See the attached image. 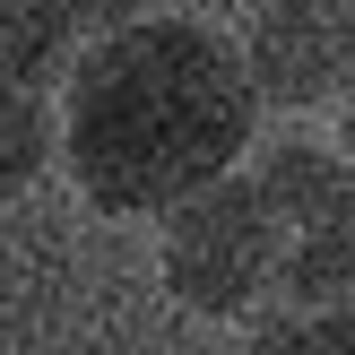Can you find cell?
Returning <instances> with one entry per match:
<instances>
[{
    "label": "cell",
    "instance_id": "1",
    "mask_svg": "<svg viewBox=\"0 0 355 355\" xmlns=\"http://www.w3.org/2000/svg\"><path fill=\"white\" fill-rule=\"evenodd\" d=\"M61 173L96 217H156L191 182L243 165L260 139V96L234 35L148 9L96 35L52 87Z\"/></svg>",
    "mask_w": 355,
    "mask_h": 355
},
{
    "label": "cell",
    "instance_id": "2",
    "mask_svg": "<svg viewBox=\"0 0 355 355\" xmlns=\"http://www.w3.org/2000/svg\"><path fill=\"white\" fill-rule=\"evenodd\" d=\"M148 225H156V286H165V304H182L191 321H225V329L269 295L277 252H286V225H277V208L260 200V182L243 165L191 182Z\"/></svg>",
    "mask_w": 355,
    "mask_h": 355
},
{
    "label": "cell",
    "instance_id": "3",
    "mask_svg": "<svg viewBox=\"0 0 355 355\" xmlns=\"http://www.w3.org/2000/svg\"><path fill=\"white\" fill-rule=\"evenodd\" d=\"M260 113H338L355 87V0H252L234 26Z\"/></svg>",
    "mask_w": 355,
    "mask_h": 355
},
{
    "label": "cell",
    "instance_id": "4",
    "mask_svg": "<svg viewBox=\"0 0 355 355\" xmlns=\"http://www.w3.org/2000/svg\"><path fill=\"white\" fill-rule=\"evenodd\" d=\"M243 173L260 182V200L277 208L286 234H355V165H347L338 130L312 139L304 113H295V130H260L243 148Z\"/></svg>",
    "mask_w": 355,
    "mask_h": 355
},
{
    "label": "cell",
    "instance_id": "5",
    "mask_svg": "<svg viewBox=\"0 0 355 355\" xmlns=\"http://www.w3.org/2000/svg\"><path fill=\"white\" fill-rule=\"evenodd\" d=\"M165 9V0H0V78L9 87H61V69L78 61L96 35L130 26V17Z\"/></svg>",
    "mask_w": 355,
    "mask_h": 355
},
{
    "label": "cell",
    "instance_id": "6",
    "mask_svg": "<svg viewBox=\"0 0 355 355\" xmlns=\"http://www.w3.org/2000/svg\"><path fill=\"white\" fill-rule=\"evenodd\" d=\"M243 338L260 355H355V295H304V304H252Z\"/></svg>",
    "mask_w": 355,
    "mask_h": 355
},
{
    "label": "cell",
    "instance_id": "7",
    "mask_svg": "<svg viewBox=\"0 0 355 355\" xmlns=\"http://www.w3.org/2000/svg\"><path fill=\"white\" fill-rule=\"evenodd\" d=\"M44 165H61L52 96H44V87H9V78H0V208H9Z\"/></svg>",
    "mask_w": 355,
    "mask_h": 355
},
{
    "label": "cell",
    "instance_id": "8",
    "mask_svg": "<svg viewBox=\"0 0 355 355\" xmlns=\"http://www.w3.org/2000/svg\"><path fill=\"white\" fill-rule=\"evenodd\" d=\"M304 295H355V234H286L260 304H304Z\"/></svg>",
    "mask_w": 355,
    "mask_h": 355
},
{
    "label": "cell",
    "instance_id": "9",
    "mask_svg": "<svg viewBox=\"0 0 355 355\" xmlns=\"http://www.w3.org/2000/svg\"><path fill=\"white\" fill-rule=\"evenodd\" d=\"M338 148H347V165H355V87L338 96Z\"/></svg>",
    "mask_w": 355,
    "mask_h": 355
}]
</instances>
